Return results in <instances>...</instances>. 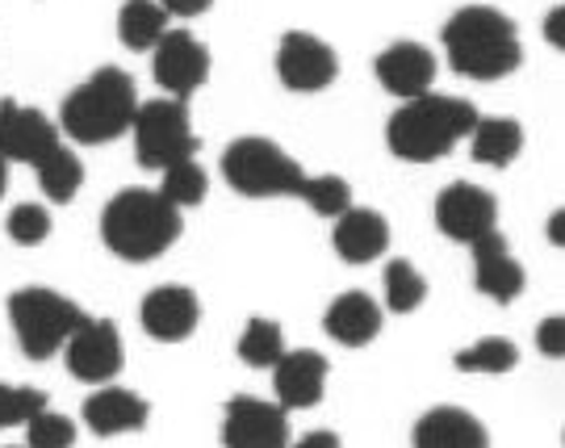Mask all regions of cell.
Segmentation results:
<instances>
[{
    "label": "cell",
    "mask_w": 565,
    "mask_h": 448,
    "mask_svg": "<svg viewBox=\"0 0 565 448\" xmlns=\"http://www.w3.org/2000/svg\"><path fill=\"white\" fill-rule=\"evenodd\" d=\"M445 51L452 72L465 81H503L524 63L515 21L490 4H469L448 18Z\"/></svg>",
    "instance_id": "cell-1"
},
{
    "label": "cell",
    "mask_w": 565,
    "mask_h": 448,
    "mask_svg": "<svg viewBox=\"0 0 565 448\" xmlns=\"http://www.w3.org/2000/svg\"><path fill=\"white\" fill-rule=\"evenodd\" d=\"M478 126V109L461 97H436V93H424V97H411V102L390 114L385 122V143L390 151L406 163H427L448 156L452 147L469 139V130Z\"/></svg>",
    "instance_id": "cell-2"
},
{
    "label": "cell",
    "mask_w": 565,
    "mask_h": 448,
    "mask_svg": "<svg viewBox=\"0 0 565 448\" xmlns=\"http://www.w3.org/2000/svg\"><path fill=\"white\" fill-rule=\"evenodd\" d=\"M102 239L114 256L130 260V265L156 260L181 239V210L156 189H121L118 198L105 205Z\"/></svg>",
    "instance_id": "cell-3"
},
{
    "label": "cell",
    "mask_w": 565,
    "mask_h": 448,
    "mask_svg": "<svg viewBox=\"0 0 565 448\" xmlns=\"http://www.w3.org/2000/svg\"><path fill=\"white\" fill-rule=\"evenodd\" d=\"M139 114V93L135 81L121 72V67H102L97 76L88 81L63 102L60 126L84 147H102L114 143L121 130H130Z\"/></svg>",
    "instance_id": "cell-4"
},
{
    "label": "cell",
    "mask_w": 565,
    "mask_h": 448,
    "mask_svg": "<svg viewBox=\"0 0 565 448\" xmlns=\"http://www.w3.org/2000/svg\"><path fill=\"white\" fill-rule=\"evenodd\" d=\"M9 323H13L21 352L30 361H46L72 340V331L84 323V310L55 289L25 286L9 294Z\"/></svg>",
    "instance_id": "cell-5"
},
{
    "label": "cell",
    "mask_w": 565,
    "mask_h": 448,
    "mask_svg": "<svg viewBox=\"0 0 565 448\" xmlns=\"http://www.w3.org/2000/svg\"><path fill=\"white\" fill-rule=\"evenodd\" d=\"M223 177L243 198H302L306 168L273 139H235L223 156Z\"/></svg>",
    "instance_id": "cell-6"
},
{
    "label": "cell",
    "mask_w": 565,
    "mask_h": 448,
    "mask_svg": "<svg viewBox=\"0 0 565 448\" xmlns=\"http://www.w3.org/2000/svg\"><path fill=\"white\" fill-rule=\"evenodd\" d=\"M135 156H139L142 168H172V163L181 160H193L198 156V147L202 139L193 135V126H189V109L184 102L177 97H160V102H147L139 105V114H135Z\"/></svg>",
    "instance_id": "cell-7"
},
{
    "label": "cell",
    "mask_w": 565,
    "mask_h": 448,
    "mask_svg": "<svg viewBox=\"0 0 565 448\" xmlns=\"http://www.w3.org/2000/svg\"><path fill=\"white\" fill-rule=\"evenodd\" d=\"M67 352V369H72V377L76 382H88V386H105V382H114L121 373V335L118 327L109 323V319H84L76 331H72V340L63 344Z\"/></svg>",
    "instance_id": "cell-8"
},
{
    "label": "cell",
    "mask_w": 565,
    "mask_h": 448,
    "mask_svg": "<svg viewBox=\"0 0 565 448\" xmlns=\"http://www.w3.org/2000/svg\"><path fill=\"white\" fill-rule=\"evenodd\" d=\"M436 226L457 244H478L482 235L499 231V202L473 181L448 184L436 198Z\"/></svg>",
    "instance_id": "cell-9"
},
{
    "label": "cell",
    "mask_w": 565,
    "mask_h": 448,
    "mask_svg": "<svg viewBox=\"0 0 565 448\" xmlns=\"http://www.w3.org/2000/svg\"><path fill=\"white\" fill-rule=\"evenodd\" d=\"M226 448H289V419L281 403L235 394L223 410Z\"/></svg>",
    "instance_id": "cell-10"
},
{
    "label": "cell",
    "mask_w": 565,
    "mask_h": 448,
    "mask_svg": "<svg viewBox=\"0 0 565 448\" xmlns=\"http://www.w3.org/2000/svg\"><path fill=\"white\" fill-rule=\"evenodd\" d=\"M151 76L160 88L177 93V102L189 97L193 88H202L210 81V51L205 42H198L189 30H168L156 42V60H151Z\"/></svg>",
    "instance_id": "cell-11"
},
{
    "label": "cell",
    "mask_w": 565,
    "mask_h": 448,
    "mask_svg": "<svg viewBox=\"0 0 565 448\" xmlns=\"http://www.w3.org/2000/svg\"><path fill=\"white\" fill-rule=\"evenodd\" d=\"M277 76L294 93H319V88H327L340 76V60H335V51L323 39L294 30L277 46Z\"/></svg>",
    "instance_id": "cell-12"
},
{
    "label": "cell",
    "mask_w": 565,
    "mask_h": 448,
    "mask_svg": "<svg viewBox=\"0 0 565 448\" xmlns=\"http://www.w3.org/2000/svg\"><path fill=\"white\" fill-rule=\"evenodd\" d=\"M60 147V126L42 109L0 102V156L9 163H39Z\"/></svg>",
    "instance_id": "cell-13"
},
{
    "label": "cell",
    "mask_w": 565,
    "mask_h": 448,
    "mask_svg": "<svg viewBox=\"0 0 565 448\" xmlns=\"http://www.w3.org/2000/svg\"><path fill=\"white\" fill-rule=\"evenodd\" d=\"M142 331L160 344H181L202 323V302L189 286H156L139 306Z\"/></svg>",
    "instance_id": "cell-14"
},
{
    "label": "cell",
    "mask_w": 565,
    "mask_h": 448,
    "mask_svg": "<svg viewBox=\"0 0 565 448\" xmlns=\"http://www.w3.org/2000/svg\"><path fill=\"white\" fill-rule=\"evenodd\" d=\"M469 247H473V286H478V294H486L490 302L499 306L515 302L524 294V268L511 256L503 235L490 231V235H482L478 244Z\"/></svg>",
    "instance_id": "cell-15"
},
{
    "label": "cell",
    "mask_w": 565,
    "mask_h": 448,
    "mask_svg": "<svg viewBox=\"0 0 565 448\" xmlns=\"http://www.w3.org/2000/svg\"><path fill=\"white\" fill-rule=\"evenodd\" d=\"M273 390L285 410H310L319 407L327 390V361L315 348L281 352V361L273 365Z\"/></svg>",
    "instance_id": "cell-16"
},
{
    "label": "cell",
    "mask_w": 565,
    "mask_h": 448,
    "mask_svg": "<svg viewBox=\"0 0 565 448\" xmlns=\"http://www.w3.org/2000/svg\"><path fill=\"white\" fill-rule=\"evenodd\" d=\"M377 81H382L385 93L394 97H424L431 81H436V55L419 46V42H394L377 55Z\"/></svg>",
    "instance_id": "cell-17"
},
{
    "label": "cell",
    "mask_w": 565,
    "mask_h": 448,
    "mask_svg": "<svg viewBox=\"0 0 565 448\" xmlns=\"http://www.w3.org/2000/svg\"><path fill=\"white\" fill-rule=\"evenodd\" d=\"M335 252L348 265H369L377 260L385 247H390V223H385L377 210H364V205H348L340 218H335Z\"/></svg>",
    "instance_id": "cell-18"
},
{
    "label": "cell",
    "mask_w": 565,
    "mask_h": 448,
    "mask_svg": "<svg viewBox=\"0 0 565 448\" xmlns=\"http://www.w3.org/2000/svg\"><path fill=\"white\" fill-rule=\"evenodd\" d=\"M323 327L327 335L343 348H364L377 340V331H382V306L373 302L369 294H340L335 302L327 306L323 314Z\"/></svg>",
    "instance_id": "cell-19"
},
{
    "label": "cell",
    "mask_w": 565,
    "mask_h": 448,
    "mask_svg": "<svg viewBox=\"0 0 565 448\" xmlns=\"http://www.w3.org/2000/svg\"><path fill=\"white\" fill-rule=\"evenodd\" d=\"M151 407L142 403L135 390L121 386H102L97 394H88L84 403V424L97 436H118V431H139L147 424Z\"/></svg>",
    "instance_id": "cell-20"
},
{
    "label": "cell",
    "mask_w": 565,
    "mask_h": 448,
    "mask_svg": "<svg viewBox=\"0 0 565 448\" xmlns=\"http://www.w3.org/2000/svg\"><path fill=\"white\" fill-rule=\"evenodd\" d=\"M415 448H490L478 415L461 407H436L415 424Z\"/></svg>",
    "instance_id": "cell-21"
},
{
    "label": "cell",
    "mask_w": 565,
    "mask_h": 448,
    "mask_svg": "<svg viewBox=\"0 0 565 448\" xmlns=\"http://www.w3.org/2000/svg\"><path fill=\"white\" fill-rule=\"evenodd\" d=\"M469 147H473V160L478 163L507 168L520 156V147H524V126L515 122V118H478V126L469 130Z\"/></svg>",
    "instance_id": "cell-22"
},
{
    "label": "cell",
    "mask_w": 565,
    "mask_h": 448,
    "mask_svg": "<svg viewBox=\"0 0 565 448\" xmlns=\"http://www.w3.org/2000/svg\"><path fill=\"white\" fill-rule=\"evenodd\" d=\"M168 34V13L160 0H126L118 13V39L130 51H156V42Z\"/></svg>",
    "instance_id": "cell-23"
},
{
    "label": "cell",
    "mask_w": 565,
    "mask_h": 448,
    "mask_svg": "<svg viewBox=\"0 0 565 448\" xmlns=\"http://www.w3.org/2000/svg\"><path fill=\"white\" fill-rule=\"evenodd\" d=\"M34 168H39L42 193H46L51 202L67 205L72 198H76V189H81V181H84V163L76 160V151L55 147V151H51V156H42Z\"/></svg>",
    "instance_id": "cell-24"
},
{
    "label": "cell",
    "mask_w": 565,
    "mask_h": 448,
    "mask_svg": "<svg viewBox=\"0 0 565 448\" xmlns=\"http://www.w3.org/2000/svg\"><path fill=\"white\" fill-rule=\"evenodd\" d=\"M382 286H385V306H390L394 314H411V310H419L427 298V281L419 277V268L411 265V260H390Z\"/></svg>",
    "instance_id": "cell-25"
},
{
    "label": "cell",
    "mask_w": 565,
    "mask_h": 448,
    "mask_svg": "<svg viewBox=\"0 0 565 448\" xmlns=\"http://www.w3.org/2000/svg\"><path fill=\"white\" fill-rule=\"evenodd\" d=\"M515 361H520V348L503 340V335H486L473 348H465V352L452 356V365L461 369V373H511Z\"/></svg>",
    "instance_id": "cell-26"
},
{
    "label": "cell",
    "mask_w": 565,
    "mask_h": 448,
    "mask_svg": "<svg viewBox=\"0 0 565 448\" xmlns=\"http://www.w3.org/2000/svg\"><path fill=\"white\" fill-rule=\"evenodd\" d=\"M285 352V340H281V327L273 323V319H252V323L243 327L239 335V361L252 369H273L281 361Z\"/></svg>",
    "instance_id": "cell-27"
},
{
    "label": "cell",
    "mask_w": 565,
    "mask_h": 448,
    "mask_svg": "<svg viewBox=\"0 0 565 448\" xmlns=\"http://www.w3.org/2000/svg\"><path fill=\"white\" fill-rule=\"evenodd\" d=\"M205 189H210V181H205V172L198 160H181V163H172V168H163L160 193L177 205V210H184V205H202Z\"/></svg>",
    "instance_id": "cell-28"
},
{
    "label": "cell",
    "mask_w": 565,
    "mask_h": 448,
    "mask_svg": "<svg viewBox=\"0 0 565 448\" xmlns=\"http://www.w3.org/2000/svg\"><path fill=\"white\" fill-rule=\"evenodd\" d=\"M302 202L310 205L315 214H323V218H340L343 210L352 205V189H348L343 177H331V172H323V177H306Z\"/></svg>",
    "instance_id": "cell-29"
},
{
    "label": "cell",
    "mask_w": 565,
    "mask_h": 448,
    "mask_svg": "<svg viewBox=\"0 0 565 448\" xmlns=\"http://www.w3.org/2000/svg\"><path fill=\"white\" fill-rule=\"evenodd\" d=\"M39 410H46V394L34 386H4L0 382V428L30 424Z\"/></svg>",
    "instance_id": "cell-30"
},
{
    "label": "cell",
    "mask_w": 565,
    "mask_h": 448,
    "mask_svg": "<svg viewBox=\"0 0 565 448\" xmlns=\"http://www.w3.org/2000/svg\"><path fill=\"white\" fill-rule=\"evenodd\" d=\"M25 440H30V448H72L76 445V424L67 415H55V410H39L25 424Z\"/></svg>",
    "instance_id": "cell-31"
},
{
    "label": "cell",
    "mask_w": 565,
    "mask_h": 448,
    "mask_svg": "<svg viewBox=\"0 0 565 448\" xmlns=\"http://www.w3.org/2000/svg\"><path fill=\"white\" fill-rule=\"evenodd\" d=\"M51 235V214L42 205H18L9 214V239L21 247H34Z\"/></svg>",
    "instance_id": "cell-32"
},
{
    "label": "cell",
    "mask_w": 565,
    "mask_h": 448,
    "mask_svg": "<svg viewBox=\"0 0 565 448\" xmlns=\"http://www.w3.org/2000/svg\"><path fill=\"white\" fill-rule=\"evenodd\" d=\"M536 348L545 352L548 361H562L565 352V319L557 314V319H545V323L536 327Z\"/></svg>",
    "instance_id": "cell-33"
},
{
    "label": "cell",
    "mask_w": 565,
    "mask_h": 448,
    "mask_svg": "<svg viewBox=\"0 0 565 448\" xmlns=\"http://www.w3.org/2000/svg\"><path fill=\"white\" fill-rule=\"evenodd\" d=\"M160 4L168 18H172V13H177V18H198V13H205L214 0H160Z\"/></svg>",
    "instance_id": "cell-34"
},
{
    "label": "cell",
    "mask_w": 565,
    "mask_h": 448,
    "mask_svg": "<svg viewBox=\"0 0 565 448\" xmlns=\"http://www.w3.org/2000/svg\"><path fill=\"white\" fill-rule=\"evenodd\" d=\"M545 39L553 42L557 51L565 46V9H562V4H557V9H553V13L545 18Z\"/></svg>",
    "instance_id": "cell-35"
},
{
    "label": "cell",
    "mask_w": 565,
    "mask_h": 448,
    "mask_svg": "<svg viewBox=\"0 0 565 448\" xmlns=\"http://www.w3.org/2000/svg\"><path fill=\"white\" fill-rule=\"evenodd\" d=\"M294 448H343V440L335 436V431H310V436H302Z\"/></svg>",
    "instance_id": "cell-36"
},
{
    "label": "cell",
    "mask_w": 565,
    "mask_h": 448,
    "mask_svg": "<svg viewBox=\"0 0 565 448\" xmlns=\"http://www.w3.org/2000/svg\"><path fill=\"white\" fill-rule=\"evenodd\" d=\"M548 239L562 247L565 244V210H557L553 218H548Z\"/></svg>",
    "instance_id": "cell-37"
},
{
    "label": "cell",
    "mask_w": 565,
    "mask_h": 448,
    "mask_svg": "<svg viewBox=\"0 0 565 448\" xmlns=\"http://www.w3.org/2000/svg\"><path fill=\"white\" fill-rule=\"evenodd\" d=\"M4 184H9V160L0 156V198H4Z\"/></svg>",
    "instance_id": "cell-38"
}]
</instances>
